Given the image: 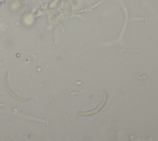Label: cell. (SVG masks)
I'll use <instances>...</instances> for the list:
<instances>
[{
  "mask_svg": "<svg viewBox=\"0 0 158 141\" xmlns=\"http://www.w3.org/2000/svg\"><path fill=\"white\" fill-rule=\"evenodd\" d=\"M4 1V0H0V6H1V4H2V2Z\"/></svg>",
  "mask_w": 158,
  "mask_h": 141,
  "instance_id": "1",
  "label": "cell"
}]
</instances>
